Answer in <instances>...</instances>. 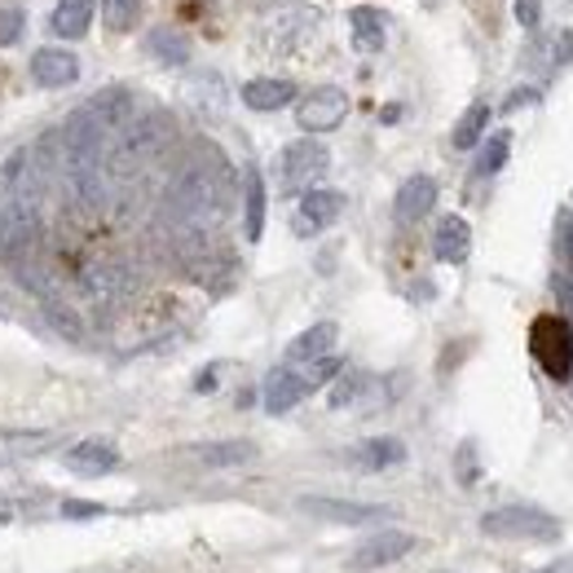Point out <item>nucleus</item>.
I'll return each mask as SVG.
<instances>
[{
  "instance_id": "nucleus-1",
  "label": "nucleus",
  "mask_w": 573,
  "mask_h": 573,
  "mask_svg": "<svg viewBox=\"0 0 573 573\" xmlns=\"http://www.w3.org/2000/svg\"><path fill=\"white\" fill-rule=\"evenodd\" d=\"M168 212L181 230L204 235L226 212V181L212 168H186L168 190Z\"/></svg>"
},
{
  "instance_id": "nucleus-2",
  "label": "nucleus",
  "mask_w": 573,
  "mask_h": 573,
  "mask_svg": "<svg viewBox=\"0 0 573 573\" xmlns=\"http://www.w3.org/2000/svg\"><path fill=\"white\" fill-rule=\"evenodd\" d=\"M481 530L490 539H508V543H556L561 539V521L543 508H525V503H512V508H494L481 517Z\"/></svg>"
},
{
  "instance_id": "nucleus-3",
  "label": "nucleus",
  "mask_w": 573,
  "mask_h": 573,
  "mask_svg": "<svg viewBox=\"0 0 573 573\" xmlns=\"http://www.w3.org/2000/svg\"><path fill=\"white\" fill-rule=\"evenodd\" d=\"M173 137V124L164 115H142V119H128L119 133H115V146L106 150L111 155V168H137L146 159H155Z\"/></svg>"
},
{
  "instance_id": "nucleus-4",
  "label": "nucleus",
  "mask_w": 573,
  "mask_h": 573,
  "mask_svg": "<svg viewBox=\"0 0 573 573\" xmlns=\"http://www.w3.org/2000/svg\"><path fill=\"white\" fill-rule=\"evenodd\" d=\"M317 27H322V13H317L313 4H286V9H279V13L265 22L261 40H265V49H270L274 58H291V53H300V49L317 35Z\"/></svg>"
},
{
  "instance_id": "nucleus-5",
  "label": "nucleus",
  "mask_w": 573,
  "mask_h": 573,
  "mask_svg": "<svg viewBox=\"0 0 573 573\" xmlns=\"http://www.w3.org/2000/svg\"><path fill=\"white\" fill-rule=\"evenodd\" d=\"M326 168H331L326 146L313 142V137H300V142L286 146L283 159H279V186L286 195H304V190H313L326 177Z\"/></svg>"
},
{
  "instance_id": "nucleus-6",
  "label": "nucleus",
  "mask_w": 573,
  "mask_h": 573,
  "mask_svg": "<svg viewBox=\"0 0 573 573\" xmlns=\"http://www.w3.org/2000/svg\"><path fill=\"white\" fill-rule=\"evenodd\" d=\"M344 115H348V93H344V88H335V84L304 93V97H300V106H295V124H300L309 137L340 128V124H344Z\"/></svg>"
},
{
  "instance_id": "nucleus-7",
  "label": "nucleus",
  "mask_w": 573,
  "mask_h": 573,
  "mask_svg": "<svg viewBox=\"0 0 573 573\" xmlns=\"http://www.w3.org/2000/svg\"><path fill=\"white\" fill-rule=\"evenodd\" d=\"M410 552H415V534H406V530H379V534H371L366 543H357V548H353L348 570L353 573L388 570V565L406 561Z\"/></svg>"
},
{
  "instance_id": "nucleus-8",
  "label": "nucleus",
  "mask_w": 573,
  "mask_h": 573,
  "mask_svg": "<svg viewBox=\"0 0 573 573\" xmlns=\"http://www.w3.org/2000/svg\"><path fill=\"white\" fill-rule=\"evenodd\" d=\"M71 115H80L84 124H93L97 133H106V137L115 142V133L133 119V93H128V88H102V93H93L84 106H75Z\"/></svg>"
},
{
  "instance_id": "nucleus-9",
  "label": "nucleus",
  "mask_w": 573,
  "mask_h": 573,
  "mask_svg": "<svg viewBox=\"0 0 573 573\" xmlns=\"http://www.w3.org/2000/svg\"><path fill=\"white\" fill-rule=\"evenodd\" d=\"M300 512L313 517V521H326V525H375V521H388V508H379V503L317 499V494H304L300 499Z\"/></svg>"
},
{
  "instance_id": "nucleus-10",
  "label": "nucleus",
  "mask_w": 573,
  "mask_h": 573,
  "mask_svg": "<svg viewBox=\"0 0 573 573\" xmlns=\"http://www.w3.org/2000/svg\"><path fill=\"white\" fill-rule=\"evenodd\" d=\"M340 212H344V195L313 186V190L300 195V208H295V217H291V230H295L300 239H313V235L331 230V226L340 221Z\"/></svg>"
},
{
  "instance_id": "nucleus-11",
  "label": "nucleus",
  "mask_w": 573,
  "mask_h": 573,
  "mask_svg": "<svg viewBox=\"0 0 573 573\" xmlns=\"http://www.w3.org/2000/svg\"><path fill=\"white\" fill-rule=\"evenodd\" d=\"M534 353H539V362L548 366V375L565 379V375H570V366H573L570 326H565L561 317H543V322L534 326Z\"/></svg>"
},
{
  "instance_id": "nucleus-12",
  "label": "nucleus",
  "mask_w": 573,
  "mask_h": 573,
  "mask_svg": "<svg viewBox=\"0 0 573 573\" xmlns=\"http://www.w3.org/2000/svg\"><path fill=\"white\" fill-rule=\"evenodd\" d=\"M31 235H35V204L22 195L0 199V257L18 252Z\"/></svg>"
},
{
  "instance_id": "nucleus-13",
  "label": "nucleus",
  "mask_w": 573,
  "mask_h": 573,
  "mask_svg": "<svg viewBox=\"0 0 573 573\" xmlns=\"http://www.w3.org/2000/svg\"><path fill=\"white\" fill-rule=\"evenodd\" d=\"M31 80L40 84V88H66V84H75L80 80V58L75 53H66V49H35L31 53Z\"/></svg>"
},
{
  "instance_id": "nucleus-14",
  "label": "nucleus",
  "mask_w": 573,
  "mask_h": 573,
  "mask_svg": "<svg viewBox=\"0 0 573 573\" xmlns=\"http://www.w3.org/2000/svg\"><path fill=\"white\" fill-rule=\"evenodd\" d=\"M62 463H66L75 477H106V472L119 468V450H115L106 437H88V441L71 446V450L62 455Z\"/></svg>"
},
{
  "instance_id": "nucleus-15",
  "label": "nucleus",
  "mask_w": 573,
  "mask_h": 573,
  "mask_svg": "<svg viewBox=\"0 0 573 573\" xmlns=\"http://www.w3.org/2000/svg\"><path fill=\"white\" fill-rule=\"evenodd\" d=\"M309 393H313V388L304 384V375H300L295 366H279V371H270V375H265L261 402H265V410H270V415H286V410H291V406H300Z\"/></svg>"
},
{
  "instance_id": "nucleus-16",
  "label": "nucleus",
  "mask_w": 573,
  "mask_h": 573,
  "mask_svg": "<svg viewBox=\"0 0 573 573\" xmlns=\"http://www.w3.org/2000/svg\"><path fill=\"white\" fill-rule=\"evenodd\" d=\"M344 463L357 468V472H388V468L406 463V446H402L397 437H371V441L353 446V450L344 455Z\"/></svg>"
},
{
  "instance_id": "nucleus-17",
  "label": "nucleus",
  "mask_w": 573,
  "mask_h": 573,
  "mask_svg": "<svg viewBox=\"0 0 573 573\" xmlns=\"http://www.w3.org/2000/svg\"><path fill=\"white\" fill-rule=\"evenodd\" d=\"M53 441H58V433H49V428H4L0 433V468L35 459V455L53 450Z\"/></svg>"
},
{
  "instance_id": "nucleus-18",
  "label": "nucleus",
  "mask_w": 573,
  "mask_h": 573,
  "mask_svg": "<svg viewBox=\"0 0 573 573\" xmlns=\"http://www.w3.org/2000/svg\"><path fill=\"white\" fill-rule=\"evenodd\" d=\"M433 208H437V181H433V177H406L402 190H397V204H393L397 221H402V226H415V221H424Z\"/></svg>"
},
{
  "instance_id": "nucleus-19",
  "label": "nucleus",
  "mask_w": 573,
  "mask_h": 573,
  "mask_svg": "<svg viewBox=\"0 0 573 573\" xmlns=\"http://www.w3.org/2000/svg\"><path fill=\"white\" fill-rule=\"evenodd\" d=\"M433 252L441 265H463L468 252H472V230L463 217H441L437 226V239H433Z\"/></svg>"
},
{
  "instance_id": "nucleus-20",
  "label": "nucleus",
  "mask_w": 573,
  "mask_h": 573,
  "mask_svg": "<svg viewBox=\"0 0 573 573\" xmlns=\"http://www.w3.org/2000/svg\"><path fill=\"white\" fill-rule=\"evenodd\" d=\"M335 340H340V326H335V322H317V326L300 331V335L286 344V366H300V362H317V357H326V353L335 348Z\"/></svg>"
},
{
  "instance_id": "nucleus-21",
  "label": "nucleus",
  "mask_w": 573,
  "mask_h": 573,
  "mask_svg": "<svg viewBox=\"0 0 573 573\" xmlns=\"http://www.w3.org/2000/svg\"><path fill=\"white\" fill-rule=\"evenodd\" d=\"M93 13H97L93 0H58L53 13H49V31H53L58 40H80V35H88Z\"/></svg>"
},
{
  "instance_id": "nucleus-22",
  "label": "nucleus",
  "mask_w": 573,
  "mask_h": 573,
  "mask_svg": "<svg viewBox=\"0 0 573 573\" xmlns=\"http://www.w3.org/2000/svg\"><path fill=\"white\" fill-rule=\"evenodd\" d=\"M291 102H295V84L291 80L265 75V80H248L243 84V106H252V111H283Z\"/></svg>"
},
{
  "instance_id": "nucleus-23",
  "label": "nucleus",
  "mask_w": 573,
  "mask_h": 573,
  "mask_svg": "<svg viewBox=\"0 0 573 573\" xmlns=\"http://www.w3.org/2000/svg\"><path fill=\"white\" fill-rule=\"evenodd\" d=\"M195 459L199 463H208V468H243V463H252L257 459V446L252 441H208V446H199L195 450Z\"/></svg>"
},
{
  "instance_id": "nucleus-24",
  "label": "nucleus",
  "mask_w": 573,
  "mask_h": 573,
  "mask_svg": "<svg viewBox=\"0 0 573 573\" xmlns=\"http://www.w3.org/2000/svg\"><path fill=\"white\" fill-rule=\"evenodd\" d=\"M348 27H353V44H357V53H379L384 49V13L379 9H353L348 13Z\"/></svg>"
},
{
  "instance_id": "nucleus-25",
  "label": "nucleus",
  "mask_w": 573,
  "mask_h": 573,
  "mask_svg": "<svg viewBox=\"0 0 573 573\" xmlns=\"http://www.w3.org/2000/svg\"><path fill=\"white\" fill-rule=\"evenodd\" d=\"M146 53H150L155 62H164V66H186L190 40H186L181 31H173V27H159V31L146 35Z\"/></svg>"
},
{
  "instance_id": "nucleus-26",
  "label": "nucleus",
  "mask_w": 573,
  "mask_h": 573,
  "mask_svg": "<svg viewBox=\"0 0 573 573\" xmlns=\"http://www.w3.org/2000/svg\"><path fill=\"white\" fill-rule=\"evenodd\" d=\"M84 286H88V295H93V300L111 304V300H119V295L128 291V274H124V270H115V265H97V270H88V274H84Z\"/></svg>"
},
{
  "instance_id": "nucleus-27",
  "label": "nucleus",
  "mask_w": 573,
  "mask_h": 573,
  "mask_svg": "<svg viewBox=\"0 0 573 573\" xmlns=\"http://www.w3.org/2000/svg\"><path fill=\"white\" fill-rule=\"evenodd\" d=\"M486 124H490V106H486V102L468 106V111H463V119L455 124V137H450V142H455V150H472V146L486 137Z\"/></svg>"
},
{
  "instance_id": "nucleus-28",
  "label": "nucleus",
  "mask_w": 573,
  "mask_h": 573,
  "mask_svg": "<svg viewBox=\"0 0 573 573\" xmlns=\"http://www.w3.org/2000/svg\"><path fill=\"white\" fill-rule=\"evenodd\" d=\"M265 235V181L257 168H248V239L257 243Z\"/></svg>"
},
{
  "instance_id": "nucleus-29",
  "label": "nucleus",
  "mask_w": 573,
  "mask_h": 573,
  "mask_svg": "<svg viewBox=\"0 0 573 573\" xmlns=\"http://www.w3.org/2000/svg\"><path fill=\"white\" fill-rule=\"evenodd\" d=\"M137 18H142V0H102V22H106L115 35L133 31Z\"/></svg>"
},
{
  "instance_id": "nucleus-30",
  "label": "nucleus",
  "mask_w": 573,
  "mask_h": 573,
  "mask_svg": "<svg viewBox=\"0 0 573 573\" xmlns=\"http://www.w3.org/2000/svg\"><path fill=\"white\" fill-rule=\"evenodd\" d=\"M208 102H212V111H221V102H226V93H221V75H212V71L195 75V84H190V106L208 111Z\"/></svg>"
},
{
  "instance_id": "nucleus-31",
  "label": "nucleus",
  "mask_w": 573,
  "mask_h": 573,
  "mask_svg": "<svg viewBox=\"0 0 573 573\" xmlns=\"http://www.w3.org/2000/svg\"><path fill=\"white\" fill-rule=\"evenodd\" d=\"M508 150H512V137H508V133H494V137L486 142L481 159H477V177H494V173L508 164Z\"/></svg>"
},
{
  "instance_id": "nucleus-32",
  "label": "nucleus",
  "mask_w": 573,
  "mask_h": 573,
  "mask_svg": "<svg viewBox=\"0 0 573 573\" xmlns=\"http://www.w3.org/2000/svg\"><path fill=\"white\" fill-rule=\"evenodd\" d=\"M362 393H366V375H357V371H340V375H335V388H331V406H335V410H344V406H353Z\"/></svg>"
},
{
  "instance_id": "nucleus-33",
  "label": "nucleus",
  "mask_w": 573,
  "mask_h": 573,
  "mask_svg": "<svg viewBox=\"0 0 573 573\" xmlns=\"http://www.w3.org/2000/svg\"><path fill=\"white\" fill-rule=\"evenodd\" d=\"M22 35V9H0V49Z\"/></svg>"
},
{
  "instance_id": "nucleus-34",
  "label": "nucleus",
  "mask_w": 573,
  "mask_h": 573,
  "mask_svg": "<svg viewBox=\"0 0 573 573\" xmlns=\"http://www.w3.org/2000/svg\"><path fill=\"white\" fill-rule=\"evenodd\" d=\"M102 512H106L102 503H80V499H66V503H62V517H66V521H93V517H102Z\"/></svg>"
},
{
  "instance_id": "nucleus-35",
  "label": "nucleus",
  "mask_w": 573,
  "mask_h": 573,
  "mask_svg": "<svg viewBox=\"0 0 573 573\" xmlns=\"http://www.w3.org/2000/svg\"><path fill=\"white\" fill-rule=\"evenodd\" d=\"M477 472H481V468H477V446L468 441V446H459V481H463V486H472V481H477Z\"/></svg>"
},
{
  "instance_id": "nucleus-36",
  "label": "nucleus",
  "mask_w": 573,
  "mask_h": 573,
  "mask_svg": "<svg viewBox=\"0 0 573 573\" xmlns=\"http://www.w3.org/2000/svg\"><path fill=\"white\" fill-rule=\"evenodd\" d=\"M539 18H543V0H517V22L521 27H539Z\"/></svg>"
},
{
  "instance_id": "nucleus-37",
  "label": "nucleus",
  "mask_w": 573,
  "mask_h": 573,
  "mask_svg": "<svg viewBox=\"0 0 573 573\" xmlns=\"http://www.w3.org/2000/svg\"><path fill=\"white\" fill-rule=\"evenodd\" d=\"M552 62H556V66L573 62V31H561V35L552 40Z\"/></svg>"
},
{
  "instance_id": "nucleus-38",
  "label": "nucleus",
  "mask_w": 573,
  "mask_h": 573,
  "mask_svg": "<svg viewBox=\"0 0 573 573\" xmlns=\"http://www.w3.org/2000/svg\"><path fill=\"white\" fill-rule=\"evenodd\" d=\"M525 102H539V88H525V93H512V97H508V111H517V106H525Z\"/></svg>"
},
{
  "instance_id": "nucleus-39",
  "label": "nucleus",
  "mask_w": 573,
  "mask_h": 573,
  "mask_svg": "<svg viewBox=\"0 0 573 573\" xmlns=\"http://www.w3.org/2000/svg\"><path fill=\"white\" fill-rule=\"evenodd\" d=\"M539 573H573V561H556V565H548V570Z\"/></svg>"
}]
</instances>
